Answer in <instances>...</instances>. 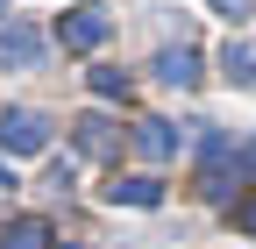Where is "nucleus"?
Listing matches in <instances>:
<instances>
[{
    "label": "nucleus",
    "mask_w": 256,
    "mask_h": 249,
    "mask_svg": "<svg viewBox=\"0 0 256 249\" xmlns=\"http://www.w3.org/2000/svg\"><path fill=\"white\" fill-rule=\"evenodd\" d=\"M72 128H78V150H86V157H114V150H121V128H114L107 114H78Z\"/></svg>",
    "instance_id": "nucleus-4"
},
{
    "label": "nucleus",
    "mask_w": 256,
    "mask_h": 249,
    "mask_svg": "<svg viewBox=\"0 0 256 249\" xmlns=\"http://www.w3.org/2000/svg\"><path fill=\"white\" fill-rule=\"evenodd\" d=\"M0 57H14V64H36V57H43V36H36V28H8V36H0Z\"/></svg>",
    "instance_id": "nucleus-9"
},
{
    "label": "nucleus",
    "mask_w": 256,
    "mask_h": 249,
    "mask_svg": "<svg viewBox=\"0 0 256 249\" xmlns=\"http://www.w3.org/2000/svg\"><path fill=\"white\" fill-rule=\"evenodd\" d=\"M50 221L43 214H22V221H8V235H0V249H50Z\"/></svg>",
    "instance_id": "nucleus-6"
},
{
    "label": "nucleus",
    "mask_w": 256,
    "mask_h": 249,
    "mask_svg": "<svg viewBox=\"0 0 256 249\" xmlns=\"http://www.w3.org/2000/svg\"><path fill=\"white\" fill-rule=\"evenodd\" d=\"M220 72H228L235 86H256V36H242V43L220 50Z\"/></svg>",
    "instance_id": "nucleus-8"
},
{
    "label": "nucleus",
    "mask_w": 256,
    "mask_h": 249,
    "mask_svg": "<svg viewBox=\"0 0 256 249\" xmlns=\"http://www.w3.org/2000/svg\"><path fill=\"white\" fill-rule=\"evenodd\" d=\"M156 78H164V86H200V50H192V43H178V50H164V57H156Z\"/></svg>",
    "instance_id": "nucleus-5"
},
{
    "label": "nucleus",
    "mask_w": 256,
    "mask_h": 249,
    "mask_svg": "<svg viewBox=\"0 0 256 249\" xmlns=\"http://www.w3.org/2000/svg\"><path fill=\"white\" fill-rule=\"evenodd\" d=\"M92 92L100 100H128V72H92Z\"/></svg>",
    "instance_id": "nucleus-10"
},
{
    "label": "nucleus",
    "mask_w": 256,
    "mask_h": 249,
    "mask_svg": "<svg viewBox=\"0 0 256 249\" xmlns=\"http://www.w3.org/2000/svg\"><path fill=\"white\" fill-rule=\"evenodd\" d=\"M107 36H114V14H107V8H92V0H86V8H72V14L57 22V43H64V50H78V57H86V50H100Z\"/></svg>",
    "instance_id": "nucleus-2"
},
{
    "label": "nucleus",
    "mask_w": 256,
    "mask_h": 249,
    "mask_svg": "<svg viewBox=\"0 0 256 249\" xmlns=\"http://www.w3.org/2000/svg\"><path fill=\"white\" fill-rule=\"evenodd\" d=\"M235 221H242V235H256V200H242V214H235Z\"/></svg>",
    "instance_id": "nucleus-12"
},
{
    "label": "nucleus",
    "mask_w": 256,
    "mask_h": 249,
    "mask_svg": "<svg viewBox=\"0 0 256 249\" xmlns=\"http://www.w3.org/2000/svg\"><path fill=\"white\" fill-rule=\"evenodd\" d=\"M136 157H150V164H164V157H178L185 150V128H171V121H136Z\"/></svg>",
    "instance_id": "nucleus-3"
},
{
    "label": "nucleus",
    "mask_w": 256,
    "mask_h": 249,
    "mask_svg": "<svg viewBox=\"0 0 256 249\" xmlns=\"http://www.w3.org/2000/svg\"><path fill=\"white\" fill-rule=\"evenodd\" d=\"M107 200L114 206H164V185H156V178H114Z\"/></svg>",
    "instance_id": "nucleus-7"
},
{
    "label": "nucleus",
    "mask_w": 256,
    "mask_h": 249,
    "mask_svg": "<svg viewBox=\"0 0 256 249\" xmlns=\"http://www.w3.org/2000/svg\"><path fill=\"white\" fill-rule=\"evenodd\" d=\"M0 150H8V157H43L50 150V121L28 114V107H8L0 114Z\"/></svg>",
    "instance_id": "nucleus-1"
},
{
    "label": "nucleus",
    "mask_w": 256,
    "mask_h": 249,
    "mask_svg": "<svg viewBox=\"0 0 256 249\" xmlns=\"http://www.w3.org/2000/svg\"><path fill=\"white\" fill-rule=\"evenodd\" d=\"M206 8H214V14H228V22H249V8H256V0H206Z\"/></svg>",
    "instance_id": "nucleus-11"
}]
</instances>
